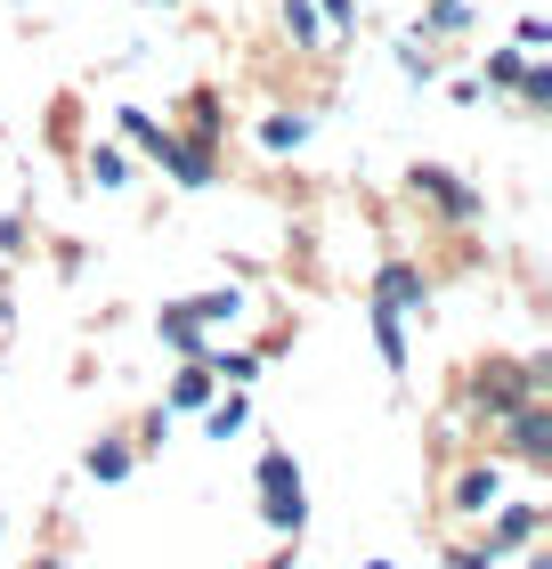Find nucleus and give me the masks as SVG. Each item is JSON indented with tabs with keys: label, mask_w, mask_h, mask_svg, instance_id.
<instances>
[{
	"label": "nucleus",
	"mask_w": 552,
	"mask_h": 569,
	"mask_svg": "<svg viewBox=\"0 0 552 569\" xmlns=\"http://www.w3.org/2000/svg\"><path fill=\"white\" fill-rule=\"evenodd\" d=\"M252 480H260V521H269L284 546L309 529V488H301V463H293V448H260V463H252Z\"/></svg>",
	"instance_id": "nucleus-1"
},
{
	"label": "nucleus",
	"mask_w": 552,
	"mask_h": 569,
	"mask_svg": "<svg viewBox=\"0 0 552 569\" xmlns=\"http://www.w3.org/2000/svg\"><path fill=\"white\" fill-rule=\"evenodd\" d=\"M147 163H163V179H179V188H212L220 179V139H195V131H171L163 122V139H154Z\"/></svg>",
	"instance_id": "nucleus-2"
},
{
	"label": "nucleus",
	"mask_w": 552,
	"mask_h": 569,
	"mask_svg": "<svg viewBox=\"0 0 552 569\" xmlns=\"http://www.w3.org/2000/svg\"><path fill=\"white\" fill-rule=\"evenodd\" d=\"M407 188L423 196L439 220H455V228H471V220L488 212V203H480V188H471V179H455V171H439V163H414V171H407Z\"/></svg>",
	"instance_id": "nucleus-3"
},
{
	"label": "nucleus",
	"mask_w": 552,
	"mask_h": 569,
	"mask_svg": "<svg viewBox=\"0 0 552 569\" xmlns=\"http://www.w3.org/2000/svg\"><path fill=\"white\" fill-rule=\"evenodd\" d=\"M471 391H480V399H471L480 416L504 423L520 399H536V391H544V358H529V367H480V382H471Z\"/></svg>",
	"instance_id": "nucleus-4"
},
{
	"label": "nucleus",
	"mask_w": 552,
	"mask_h": 569,
	"mask_svg": "<svg viewBox=\"0 0 552 569\" xmlns=\"http://www.w3.org/2000/svg\"><path fill=\"white\" fill-rule=\"evenodd\" d=\"M504 448L529 463V472H552V399H520L504 416Z\"/></svg>",
	"instance_id": "nucleus-5"
},
{
	"label": "nucleus",
	"mask_w": 552,
	"mask_h": 569,
	"mask_svg": "<svg viewBox=\"0 0 552 569\" xmlns=\"http://www.w3.org/2000/svg\"><path fill=\"white\" fill-rule=\"evenodd\" d=\"M529 537H544V512L536 505H495V521H488V537H480V561L495 569L504 553H520Z\"/></svg>",
	"instance_id": "nucleus-6"
},
{
	"label": "nucleus",
	"mask_w": 552,
	"mask_h": 569,
	"mask_svg": "<svg viewBox=\"0 0 552 569\" xmlns=\"http://www.w3.org/2000/svg\"><path fill=\"white\" fill-rule=\"evenodd\" d=\"M374 301H390L399 318H423V309H431V277L414 261H382L374 269Z\"/></svg>",
	"instance_id": "nucleus-7"
},
{
	"label": "nucleus",
	"mask_w": 552,
	"mask_h": 569,
	"mask_svg": "<svg viewBox=\"0 0 552 569\" xmlns=\"http://www.w3.org/2000/svg\"><path fill=\"white\" fill-rule=\"evenodd\" d=\"M446 505H455L463 521L495 512V505H504V463H463V472H455V488H446Z\"/></svg>",
	"instance_id": "nucleus-8"
},
{
	"label": "nucleus",
	"mask_w": 552,
	"mask_h": 569,
	"mask_svg": "<svg viewBox=\"0 0 552 569\" xmlns=\"http://www.w3.org/2000/svg\"><path fill=\"white\" fill-rule=\"evenodd\" d=\"M82 472L98 480V488H122L130 472H139V439H90V448H82Z\"/></svg>",
	"instance_id": "nucleus-9"
},
{
	"label": "nucleus",
	"mask_w": 552,
	"mask_h": 569,
	"mask_svg": "<svg viewBox=\"0 0 552 569\" xmlns=\"http://www.w3.org/2000/svg\"><path fill=\"white\" fill-rule=\"evenodd\" d=\"M212 391H220V375L203 367V358H188V367L171 375V391H163V416H203V407H212Z\"/></svg>",
	"instance_id": "nucleus-10"
},
{
	"label": "nucleus",
	"mask_w": 552,
	"mask_h": 569,
	"mask_svg": "<svg viewBox=\"0 0 552 569\" xmlns=\"http://www.w3.org/2000/svg\"><path fill=\"white\" fill-rule=\"evenodd\" d=\"M154 333H163V342H171L179 358H203V350H212V333H203V318H195L188 301H163V318H154Z\"/></svg>",
	"instance_id": "nucleus-11"
},
{
	"label": "nucleus",
	"mask_w": 552,
	"mask_h": 569,
	"mask_svg": "<svg viewBox=\"0 0 552 569\" xmlns=\"http://www.w3.org/2000/svg\"><path fill=\"white\" fill-rule=\"evenodd\" d=\"M374 350H382L390 375H407V318H399L390 301H374Z\"/></svg>",
	"instance_id": "nucleus-12"
},
{
	"label": "nucleus",
	"mask_w": 552,
	"mask_h": 569,
	"mask_svg": "<svg viewBox=\"0 0 552 569\" xmlns=\"http://www.w3.org/2000/svg\"><path fill=\"white\" fill-rule=\"evenodd\" d=\"M309 131H318V122H309L301 107H293V114H269V122H260V147H269V154H301Z\"/></svg>",
	"instance_id": "nucleus-13"
},
{
	"label": "nucleus",
	"mask_w": 552,
	"mask_h": 569,
	"mask_svg": "<svg viewBox=\"0 0 552 569\" xmlns=\"http://www.w3.org/2000/svg\"><path fill=\"white\" fill-rule=\"evenodd\" d=\"M252 423V399H244V382H235V391L220 399L212 391V407H203V431H212V439H235V431H244Z\"/></svg>",
	"instance_id": "nucleus-14"
},
{
	"label": "nucleus",
	"mask_w": 552,
	"mask_h": 569,
	"mask_svg": "<svg viewBox=\"0 0 552 569\" xmlns=\"http://www.w3.org/2000/svg\"><path fill=\"white\" fill-rule=\"evenodd\" d=\"M188 309L203 326H235V318H244V284H212V293H195Z\"/></svg>",
	"instance_id": "nucleus-15"
},
{
	"label": "nucleus",
	"mask_w": 552,
	"mask_h": 569,
	"mask_svg": "<svg viewBox=\"0 0 552 569\" xmlns=\"http://www.w3.org/2000/svg\"><path fill=\"white\" fill-rule=\"evenodd\" d=\"M260 358H269V350H228V342H212V350H203V367H212L220 382H252Z\"/></svg>",
	"instance_id": "nucleus-16"
},
{
	"label": "nucleus",
	"mask_w": 552,
	"mask_h": 569,
	"mask_svg": "<svg viewBox=\"0 0 552 569\" xmlns=\"http://www.w3.org/2000/svg\"><path fill=\"white\" fill-rule=\"evenodd\" d=\"M284 41H293V49H318V41H325L318 0H284Z\"/></svg>",
	"instance_id": "nucleus-17"
},
{
	"label": "nucleus",
	"mask_w": 552,
	"mask_h": 569,
	"mask_svg": "<svg viewBox=\"0 0 552 569\" xmlns=\"http://www.w3.org/2000/svg\"><path fill=\"white\" fill-rule=\"evenodd\" d=\"M423 33H431V41L471 33V0H431V9H423Z\"/></svg>",
	"instance_id": "nucleus-18"
},
{
	"label": "nucleus",
	"mask_w": 552,
	"mask_h": 569,
	"mask_svg": "<svg viewBox=\"0 0 552 569\" xmlns=\"http://www.w3.org/2000/svg\"><path fill=\"white\" fill-rule=\"evenodd\" d=\"M520 73H529V49H488V82L480 90H520Z\"/></svg>",
	"instance_id": "nucleus-19"
},
{
	"label": "nucleus",
	"mask_w": 552,
	"mask_h": 569,
	"mask_svg": "<svg viewBox=\"0 0 552 569\" xmlns=\"http://www.w3.org/2000/svg\"><path fill=\"white\" fill-rule=\"evenodd\" d=\"M188 131H195V139H220V131H228V107H220V90H195V107H188Z\"/></svg>",
	"instance_id": "nucleus-20"
},
{
	"label": "nucleus",
	"mask_w": 552,
	"mask_h": 569,
	"mask_svg": "<svg viewBox=\"0 0 552 569\" xmlns=\"http://www.w3.org/2000/svg\"><path fill=\"white\" fill-rule=\"evenodd\" d=\"M90 179L98 188H130V154L122 147H90Z\"/></svg>",
	"instance_id": "nucleus-21"
},
{
	"label": "nucleus",
	"mask_w": 552,
	"mask_h": 569,
	"mask_svg": "<svg viewBox=\"0 0 552 569\" xmlns=\"http://www.w3.org/2000/svg\"><path fill=\"white\" fill-rule=\"evenodd\" d=\"M512 98L544 114V107H552V66H544V58H529V73H520V90H512Z\"/></svg>",
	"instance_id": "nucleus-22"
},
{
	"label": "nucleus",
	"mask_w": 552,
	"mask_h": 569,
	"mask_svg": "<svg viewBox=\"0 0 552 569\" xmlns=\"http://www.w3.org/2000/svg\"><path fill=\"white\" fill-rule=\"evenodd\" d=\"M114 122H122V139H130V147H139V154H154V139H163V122H154L147 107H122Z\"/></svg>",
	"instance_id": "nucleus-23"
},
{
	"label": "nucleus",
	"mask_w": 552,
	"mask_h": 569,
	"mask_svg": "<svg viewBox=\"0 0 552 569\" xmlns=\"http://www.w3.org/2000/svg\"><path fill=\"white\" fill-rule=\"evenodd\" d=\"M399 73H407V82H414V90H423V82H431V73H439V58H431V49H423V41H399Z\"/></svg>",
	"instance_id": "nucleus-24"
},
{
	"label": "nucleus",
	"mask_w": 552,
	"mask_h": 569,
	"mask_svg": "<svg viewBox=\"0 0 552 569\" xmlns=\"http://www.w3.org/2000/svg\"><path fill=\"white\" fill-rule=\"evenodd\" d=\"M512 49H529V58H536V49H552V17H536V9H529V17L512 24Z\"/></svg>",
	"instance_id": "nucleus-25"
},
{
	"label": "nucleus",
	"mask_w": 552,
	"mask_h": 569,
	"mask_svg": "<svg viewBox=\"0 0 552 569\" xmlns=\"http://www.w3.org/2000/svg\"><path fill=\"white\" fill-rule=\"evenodd\" d=\"M163 439H171V416H163V407H154V416L139 423V448H163Z\"/></svg>",
	"instance_id": "nucleus-26"
},
{
	"label": "nucleus",
	"mask_w": 552,
	"mask_h": 569,
	"mask_svg": "<svg viewBox=\"0 0 552 569\" xmlns=\"http://www.w3.org/2000/svg\"><path fill=\"white\" fill-rule=\"evenodd\" d=\"M318 17L325 24H358V0H318Z\"/></svg>",
	"instance_id": "nucleus-27"
},
{
	"label": "nucleus",
	"mask_w": 552,
	"mask_h": 569,
	"mask_svg": "<svg viewBox=\"0 0 552 569\" xmlns=\"http://www.w3.org/2000/svg\"><path fill=\"white\" fill-rule=\"evenodd\" d=\"M520 553H529V569H552V553H544V537H529V546H520Z\"/></svg>",
	"instance_id": "nucleus-28"
},
{
	"label": "nucleus",
	"mask_w": 552,
	"mask_h": 569,
	"mask_svg": "<svg viewBox=\"0 0 552 569\" xmlns=\"http://www.w3.org/2000/svg\"><path fill=\"white\" fill-rule=\"evenodd\" d=\"M33 569H66V553H41V561H33Z\"/></svg>",
	"instance_id": "nucleus-29"
},
{
	"label": "nucleus",
	"mask_w": 552,
	"mask_h": 569,
	"mask_svg": "<svg viewBox=\"0 0 552 569\" xmlns=\"http://www.w3.org/2000/svg\"><path fill=\"white\" fill-rule=\"evenodd\" d=\"M365 569H399V561H365Z\"/></svg>",
	"instance_id": "nucleus-30"
}]
</instances>
